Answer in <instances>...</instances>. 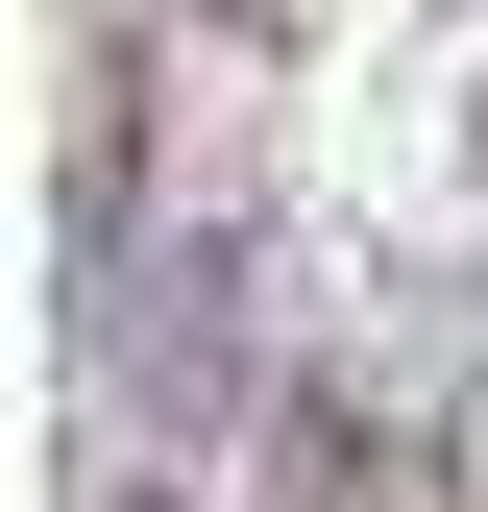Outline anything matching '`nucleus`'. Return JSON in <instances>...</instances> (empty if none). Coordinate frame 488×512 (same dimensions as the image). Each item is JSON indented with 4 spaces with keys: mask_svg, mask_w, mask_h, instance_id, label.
<instances>
[{
    "mask_svg": "<svg viewBox=\"0 0 488 512\" xmlns=\"http://www.w3.org/2000/svg\"><path fill=\"white\" fill-rule=\"evenodd\" d=\"M98 391L147 415V439H269V391L293 366L244 342V317H269V269H244V220H171V244H98Z\"/></svg>",
    "mask_w": 488,
    "mask_h": 512,
    "instance_id": "obj_1",
    "label": "nucleus"
},
{
    "mask_svg": "<svg viewBox=\"0 0 488 512\" xmlns=\"http://www.w3.org/2000/svg\"><path fill=\"white\" fill-rule=\"evenodd\" d=\"M244 512H440V439L391 391H342V366H293L269 439H244Z\"/></svg>",
    "mask_w": 488,
    "mask_h": 512,
    "instance_id": "obj_2",
    "label": "nucleus"
},
{
    "mask_svg": "<svg viewBox=\"0 0 488 512\" xmlns=\"http://www.w3.org/2000/svg\"><path fill=\"white\" fill-rule=\"evenodd\" d=\"M74 512H196V464H74Z\"/></svg>",
    "mask_w": 488,
    "mask_h": 512,
    "instance_id": "obj_3",
    "label": "nucleus"
}]
</instances>
